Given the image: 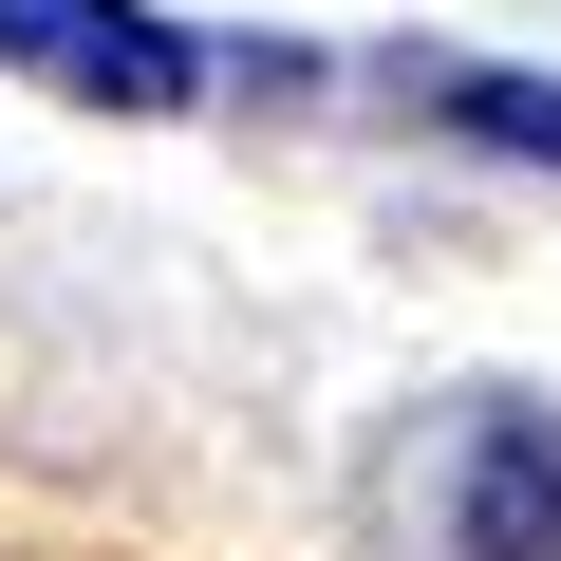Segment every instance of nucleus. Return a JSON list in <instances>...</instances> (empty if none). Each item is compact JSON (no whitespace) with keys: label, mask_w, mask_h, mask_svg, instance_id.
I'll return each mask as SVG.
<instances>
[{"label":"nucleus","mask_w":561,"mask_h":561,"mask_svg":"<svg viewBox=\"0 0 561 561\" xmlns=\"http://www.w3.org/2000/svg\"><path fill=\"white\" fill-rule=\"evenodd\" d=\"M431 561H561V393H468L431 431Z\"/></svg>","instance_id":"nucleus-1"},{"label":"nucleus","mask_w":561,"mask_h":561,"mask_svg":"<svg viewBox=\"0 0 561 561\" xmlns=\"http://www.w3.org/2000/svg\"><path fill=\"white\" fill-rule=\"evenodd\" d=\"M0 57L57 76L76 113H187L206 94V38H169L150 0H0Z\"/></svg>","instance_id":"nucleus-2"},{"label":"nucleus","mask_w":561,"mask_h":561,"mask_svg":"<svg viewBox=\"0 0 561 561\" xmlns=\"http://www.w3.org/2000/svg\"><path fill=\"white\" fill-rule=\"evenodd\" d=\"M393 94H412L431 131L505 150V169H561V76H486V57H393Z\"/></svg>","instance_id":"nucleus-3"}]
</instances>
